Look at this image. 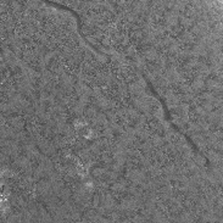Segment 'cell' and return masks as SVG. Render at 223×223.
Segmentation results:
<instances>
[{"label":"cell","mask_w":223,"mask_h":223,"mask_svg":"<svg viewBox=\"0 0 223 223\" xmlns=\"http://www.w3.org/2000/svg\"><path fill=\"white\" fill-rule=\"evenodd\" d=\"M194 162L198 165L199 167H204L205 166V157L202 156V155H200V154H196V155H194Z\"/></svg>","instance_id":"6da1fadb"},{"label":"cell","mask_w":223,"mask_h":223,"mask_svg":"<svg viewBox=\"0 0 223 223\" xmlns=\"http://www.w3.org/2000/svg\"><path fill=\"white\" fill-rule=\"evenodd\" d=\"M116 82V77L112 76V75H107V76H105V83L109 84V86H111V84H114Z\"/></svg>","instance_id":"7a4b0ae2"}]
</instances>
